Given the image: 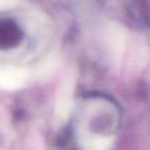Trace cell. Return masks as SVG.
Masks as SVG:
<instances>
[{"mask_svg":"<svg viewBox=\"0 0 150 150\" xmlns=\"http://www.w3.org/2000/svg\"><path fill=\"white\" fill-rule=\"evenodd\" d=\"M24 38L22 28L13 20H0V50H11L19 45Z\"/></svg>","mask_w":150,"mask_h":150,"instance_id":"cell-1","label":"cell"},{"mask_svg":"<svg viewBox=\"0 0 150 150\" xmlns=\"http://www.w3.org/2000/svg\"><path fill=\"white\" fill-rule=\"evenodd\" d=\"M129 13L140 26L150 27V3L148 0H131Z\"/></svg>","mask_w":150,"mask_h":150,"instance_id":"cell-2","label":"cell"}]
</instances>
